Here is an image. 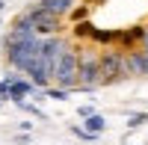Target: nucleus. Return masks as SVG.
<instances>
[{"label":"nucleus","mask_w":148,"mask_h":145,"mask_svg":"<svg viewBox=\"0 0 148 145\" xmlns=\"http://www.w3.org/2000/svg\"><path fill=\"white\" fill-rule=\"evenodd\" d=\"M127 77V53L121 47H107L101 53V83H116Z\"/></svg>","instance_id":"f257e3e1"},{"label":"nucleus","mask_w":148,"mask_h":145,"mask_svg":"<svg viewBox=\"0 0 148 145\" xmlns=\"http://www.w3.org/2000/svg\"><path fill=\"white\" fill-rule=\"evenodd\" d=\"M24 15L33 21V27H36V33H39L42 39H47V36H56L59 30H62V15H56V12L45 9L42 3L27 6V9H24Z\"/></svg>","instance_id":"f03ea898"},{"label":"nucleus","mask_w":148,"mask_h":145,"mask_svg":"<svg viewBox=\"0 0 148 145\" xmlns=\"http://www.w3.org/2000/svg\"><path fill=\"white\" fill-rule=\"evenodd\" d=\"M77 71H80V53L74 47H65L59 62H56V71H53L56 86L59 89H74L77 86Z\"/></svg>","instance_id":"7ed1b4c3"},{"label":"nucleus","mask_w":148,"mask_h":145,"mask_svg":"<svg viewBox=\"0 0 148 145\" xmlns=\"http://www.w3.org/2000/svg\"><path fill=\"white\" fill-rule=\"evenodd\" d=\"M77 86H80V89H95V86H101V56H80Z\"/></svg>","instance_id":"20e7f679"},{"label":"nucleus","mask_w":148,"mask_h":145,"mask_svg":"<svg viewBox=\"0 0 148 145\" xmlns=\"http://www.w3.org/2000/svg\"><path fill=\"white\" fill-rule=\"evenodd\" d=\"M127 74L148 77V53H142V51H130L127 53Z\"/></svg>","instance_id":"39448f33"},{"label":"nucleus","mask_w":148,"mask_h":145,"mask_svg":"<svg viewBox=\"0 0 148 145\" xmlns=\"http://www.w3.org/2000/svg\"><path fill=\"white\" fill-rule=\"evenodd\" d=\"M145 27H130V30H125V33H119V47H121V51H136V47H133V44H136V42H142L145 39Z\"/></svg>","instance_id":"423d86ee"},{"label":"nucleus","mask_w":148,"mask_h":145,"mask_svg":"<svg viewBox=\"0 0 148 145\" xmlns=\"http://www.w3.org/2000/svg\"><path fill=\"white\" fill-rule=\"evenodd\" d=\"M30 92H33V83H30V80H15V83H9V98L18 101V104H24V95H30Z\"/></svg>","instance_id":"0eeeda50"},{"label":"nucleus","mask_w":148,"mask_h":145,"mask_svg":"<svg viewBox=\"0 0 148 145\" xmlns=\"http://www.w3.org/2000/svg\"><path fill=\"white\" fill-rule=\"evenodd\" d=\"M39 3H42L45 9L56 12V15H68V12L74 9V0H39Z\"/></svg>","instance_id":"6e6552de"},{"label":"nucleus","mask_w":148,"mask_h":145,"mask_svg":"<svg viewBox=\"0 0 148 145\" xmlns=\"http://www.w3.org/2000/svg\"><path fill=\"white\" fill-rule=\"evenodd\" d=\"M83 127L89 130V133H95V136H98V133L107 127V122H104V116H98V113H95V116H89V118L83 122Z\"/></svg>","instance_id":"1a4fd4ad"},{"label":"nucleus","mask_w":148,"mask_h":145,"mask_svg":"<svg viewBox=\"0 0 148 145\" xmlns=\"http://www.w3.org/2000/svg\"><path fill=\"white\" fill-rule=\"evenodd\" d=\"M47 98H53V101H65V98H68V89H59V86H56V89H47Z\"/></svg>","instance_id":"9d476101"},{"label":"nucleus","mask_w":148,"mask_h":145,"mask_svg":"<svg viewBox=\"0 0 148 145\" xmlns=\"http://www.w3.org/2000/svg\"><path fill=\"white\" fill-rule=\"evenodd\" d=\"M142 122H148V113H136V116H130V118H127V124H130V127H139Z\"/></svg>","instance_id":"9b49d317"},{"label":"nucleus","mask_w":148,"mask_h":145,"mask_svg":"<svg viewBox=\"0 0 148 145\" xmlns=\"http://www.w3.org/2000/svg\"><path fill=\"white\" fill-rule=\"evenodd\" d=\"M86 15H89V9H86V6H80V9H71V18L77 21V24H80V21H86Z\"/></svg>","instance_id":"f8f14e48"},{"label":"nucleus","mask_w":148,"mask_h":145,"mask_svg":"<svg viewBox=\"0 0 148 145\" xmlns=\"http://www.w3.org/2000/svg\"><path fill=\"white\" fill-rule=\"evenodd\" d=\"M0 98H9V80H0Z\"/></svg>","instance_id":"ddd939ff"},{"label":"nucleus","mask_w":148,"mask_h":145,"mask_svg":"<svg viewBox=\"0 0 148 145\" xmlns=\"http://www.w3.org/2000/svg\"><path fill=\"white\" fill-rule=\"evenodd\" d=\"M80 116H83V118H89V116H95V113H92V107H80Z\"/></svg>","instance_id":"4468645a"},{"label":"nucleus","mask_w":148,"mask_h":145,"mask_svg":"<svg viewBox=\"0 0 148 145\" xmlns=\"http://www.w3.org/2000/svg\"><path fill=\"white\" fill-rule=\"evenodd\" d=\"M0 101H3V98H0Z\"/></svg>","instance_id":"2eb2a0df"}]
</instances>
